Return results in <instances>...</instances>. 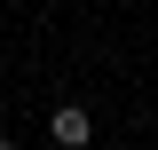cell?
Returning <instances> with one entry per match:
<instances>
[{
	"label": "cell",
	"mask_w": 158,
	"mask_h": 150,
	"mask_svg": "<svg viewBox=\"0 0 158 150\" xmlns=\"http://www.w3.org/2000/svg\"><path fill=\"white\" fill-rule=\"evenodd\" d=\"M48 142L56 150H87L95 142V111H87V103H56V111H48Z\"/></svg>",
	"instance_id": "1"
},
{
	"label": "cell",
	"mask_w": 158,
	"mask_h": 150,
	"mask_svg": "<svg viewBox=\"0 0 158 150\" xmlns=\"http://www.w3.org/2000/svg\"><path fill=\"white\" fill-rule=\"evenodd\" d=\"M0 150H16V142H8V134H0Z\"/></svg>",
	"instance_id": "2"
}]
</instances>
